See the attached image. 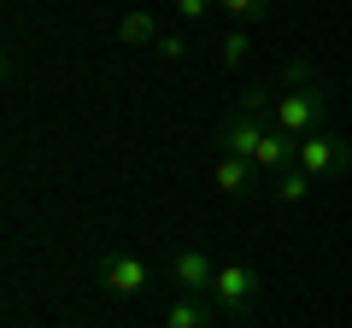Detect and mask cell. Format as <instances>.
Returning a JSON list of instances; mask_svg holds the SVG:
<instances>
[{
	"mask_svg": "<svg viewBox=\"0 0 352 328\" xmlns=\"http://www.w3.org/2000/svg\"><path fill=\"white\" fill-rule=\"evenodd\" d=\"M217 141H223V152H241V159L258 164V176H282V170H294L300 164V141H288L276 124H258V117H223V129H217Z\"/></svg>",
	"mask_w": 352,
	"mask_h": 328,
	"instance_id": "6da1fadb",
	"label": "cell"
},
{
	"mask_svg": "<svg viewBox=\"0 0 352 328\" xmlns=\"http://www.w3.org/2000/svg\"><path fill=\"white\" fill-rule=\"evenodd\" d=\"M270 124L288 141H305L317 129H329V94H323V82H311V71L300 59L288 65V89H276V117Z\"/></svg>",
	"mask_w": 352,
	"mask_h": 328,
	"instance_id": "7a4b0ae2",
	"label": "cell"
},
{
	"mask_svg": "<svg viewBox=\"0 0 352 328\" xmlns=\"http://www.w3.org/2000/svg\"><path fill=\"white\" fill-rule=\"evenodd\" d=\"M258 293H264L258 270H252V264H235V258H229V264H217L212 293H206V299H212L223 316H247L252 305H258Z\"/></svg>",
	"mask_w": 352,
	"mask_h": 328,
	"instance_id": "3957f363",
	"label": "cell"
},
{
	"mask_svg": "<svg viewBox=\"0 0 352 328\" xmlns=\"http://www.w3.org/2000/svg\"><path fill=\"white\" fill-rule=\"evenodd\" d=\"M300 170L311 182H335V176H346V170H352V147L335 135V129H317V135L300 141Z\"/></svg>",
	"mask_w": 352,
	"mask_h": 328,
	"instance_id": "277c9868",
	"label": "cell"
},
{
	"mask_svg": "<svg viewBox=\"0 0 352 328\" xmlns=\"http://www.w3.org/2000/svg\"><path fill=\"white\" fill-rule=\"evenodd\" d=\"M100 288L112 293V299H141V293L153 288L147 264H141L135 253H106L100 258Z\"/></svg>",
	"mask_w": 352,
	"mask_h": 328,
	"instance_id": "5b68a950",
	"label": "cell"
},
{
	"mask_svg": "<svg viewBox=\"0 0 352 328\" xmlns=\"http://www.w3.org/2000/svg\"><path fill=\"white\" fill-rule=\"evenodd\" d=\"M170 276H176V293H212V276H217V258L200 253V246H182V253L170 258Z\"/></svg>",
	"mask_w": 352,
	"mask_h": 328,
	"instance_id": "8992f818",
	"label": "cell"
},
{
	"mask_svg": "<svg viewBox=\"0 0 352 328\" xmlns=\"http://www.w3.org/2000/svg\"><path fill=\"white\" fill-rule=\"evenodd\" d=\"M212 182L229 194V200H247V194L258 188V164H252V159H241V152H217Z\"/></svg>",
	"mask_w": 352,
	"mask_h": 328,
	"instance_id": "52a82bcc",
	"label": "cell"
},
{
	"mask_svg": "<svg viewBox=\"0 0 352 328\" xmlns=\"http://www.w3.org/2000/svg\"><path fill=\"white\" fill-rule=\"evenodd\" d=\"M217 305L212 299H200V293H176L170 305H164V328H212L217 323Z\"/></svg>",
	"mask_w": 352,
	"mask_h": 328,
	"instance_id": "ba28073f",
	"label": "cell"
},
{
	"mask_svg": "<svg viewBox=\"0 0 352 328\" xmlns=\"http://www.w3.org/2000/svg\"><path fill=\"white\" fill-rule=\"evenodd\" d=\"M159 36H164V30H159V18H153V12H141V6H135V12H124V18H118V41H124V47H159Z\"/></svg>",
	"mask_w": 352,
	"mask_h": 328,
	"instance_id": "9c48e42d",
	"label": "cell"
},
{
	"mask_svg": "<svg viewBox=\"0 0 352 328\" xmlns=\"http://www.w3.org/2000/svg\"><path fill=\"white\" fill-rule=\"evenodd\" d=\"M311 188H317V182L305 176L300 164H294V170H282V176H270V194H276V205H305V200H311Z\"/></svg>",
	"mask_w": 352,
	"mask_h": 328,
	"instance_id": "30bf717a",
	"label": "cell"
},
{
	"mask_svg": "<svg viewBox=\"0 0 352 328\" xmlns=\"http://www.w3.org/2000/svg\"><path fill=\"white\" fill-rule=\"evenodd\" d=\"M241 117L270 124V117H276V94H270V89H247V94H241Z\"/></svg>",
	"mask_w": 352,
	"mask_h": 328,
	"instance_id": "8fae6325",
	"label": "cell"
},
{
	"mask_svg": "<svg viewBox=\"0 0 352 328\" xmlns=\"http://www.w3.org/2000/svg\"><path fill=\"white\" fill-rule=\"evenodd\" d=\"M247 53H252V36H247V30H235V36H223L217 59H223V65H247Z\"/></svg>",
	"mask_w": 352,
	"mask_h": 328,
	"instance_id": "7c38bea8",
	"label": "cell"
},
{
	"mask_svg": "<svg viewBox=\"0 0 352 328\" xmlns=\"http://www.w3.org/2000/svg\"><path fill=\"white\" fill-rule=\"evenodd\" d=\"M229 18H241V24H252V18H264L270 12V0H217Z\"/></svg>",
	"mask_w": 352,
	"mask_h": 328,
	"instance_id": "4fadbf2b",
	"label": "cell"
},
{
	"mask_svg": "<svg viewBox=\"0 0 352 328\" xmlns=\"http://www.w3.org/2000/svg\"><path fill=\"white\" fill-rule=\"evenodd\" d=\"M153 53H159L164 65H182V59H188V41H182V36H170V30H164V36H159V47H153Z\"/></svg>",
	"mask_w": 352,
	"mask_h": 328,
	"instance_id": "5bb4252c",
	"label": "cell"
},
{
	"mask_svg": "<svg viewBox=\"0 0 352 328\" xmlns=\"http://www.w3.org/2000/svg\"><path fill=\"white\" fill-rule=\"evenodd\" d=\"M217 0H176V18H188V24H200L206 12H212Z\"/></svg>",
	"mask_w": 352,
	"mask_h": 328,
	"instance_id": "9a60e30c",
	"label": "cell"
}]
</instances>
